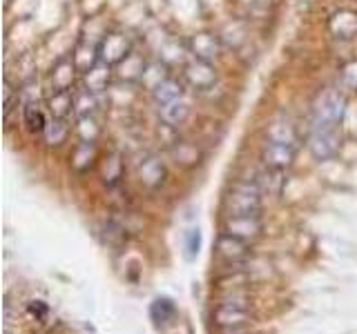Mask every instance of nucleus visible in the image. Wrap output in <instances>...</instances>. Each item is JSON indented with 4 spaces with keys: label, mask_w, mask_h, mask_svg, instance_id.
Here are the masks:
<instances>
[{
    "label": "nucleus",
    "mask_w": 357,
    "mask_h": 334,
    "mask_svg": "<svg viewBox=\"0 0 357 334\" xmlns=\"http://www.w3.org/2000/svg\"><path fill=\"white\" fill-rule=\"evenodd\" d=\"M297 156L295 134L290 129L288 122H275L268 132V138L261 148V161L264 167H273V170H288Z\"/></svg>",
    "instance_id": "f257e3e1"
},
{
    "label": "nucleus",
    "mask_w": 357,
    "mask_h": 334,
    "mask_svg": "<svg viewBox=\"0 0 357 334\" xmlns=\"http://www.w3.org/2000/svg\"><path fill=\"white\" fill-rule=\"evenodd\" d=\"M264 192L259 183L255 181H239L223 198V212L226 216H259L264 207Z\"/></svg>",
    "instance_id": "f03ea898"
},
{
    "label": "nucleus",
    "mask_w": 357,
    "mask_h": 334,
    "mask_svg": "<svg viewBox=\"0 0 357 334\" xmlns=\"http://www.w3.org/2000/svg\"><path fill=\"white\" fill-rule=\"evenodd\" d=\"M306 148L312 159L319 163L335 159L342 150V125H324V122L310 120Z\"/></svg>",
    "instance_id": "7ed1b4c3"
},
{
    "label": "nucleus",
    "mask_w": 357,
    "mask_h": 334,
    "mask_svg": "<svg viewBox=\"0 0 357 334\" xmlns=\"http://www.w3.org/2000/svg\"><path fill=\"white\" fill-rule=\"evenodd\" d=\"M252 319L250 312V301L243 294H232L228 299H223L221 303L212 312V321L221 330H234L245 326Z\"/></svg>",
    "instance_id": "20e7f679"
},
{
    "label": "nucleus",
    "mask_w": 357,
    "mask_h": 334,
    "mask_svg": "<svg viewBox=\"0 0 357 334\" xmlns=\"http://www.w3.org/2000/svg\"><path fill=\"white\" fill-rule=\"evenodd\" d=\"M346 116V96L335 87H328L319 92L312 103V122H324V125H342Z\"/></svg>",
    "instance_id": "39448f33"
},
{
    "label": "nucleus",
    "mask_w": 357,
    "mask_h": 334,
    "mask_svg": "<svg viewBox=\"0 0 357 334\" xmlns=\"http://www.w3.org/2000/svg\"><path fill=\"white\" fill-rule=\"evenodd\" d=\"M132 40L126 36V33L121 31H112V33H105V38L98 42V56L100 61L116 67L119 63H123L132 54Z\"/></svg>",
    "instance_id": "423d86ee"
},
{
    "label": "nucleus",
    "mask_w": 357,
    "mask_h": 334,
    "mask_svg": "<svg viewBox=\"0 0 357 334\" xmlns=\"http://www.w3.org/2000/svg\"><path fill=\"white\" fill-rule=\"evenodd\" d=\"M183 78L190 87L197 89V92H206V89H212L217 85L219 76H217V70L212 63L192 58L183 65Z\"/></svg>",
    "instance_id": "0eeeda50"
},
{
    "label": "nucleus",
    "mask_w": 357,
    "mask_h": 334,
    "mask_svg": "<svg viewBox=\"0 0 357 334\" xmlns=\"http://www.w3.org/2000/svg\"><path fill=\"white\" fill-rule=\"evenodd\" d=\"M137 176L139 183L148 189H159L165 183V165L156 154H143L141 161L137 163Z\"/></svg>",
    "instance_id": "6e6552de"
},
{
    "label": "nucleus",
    "mask_w": 357,
    "mask_h": 334,
    "mask_svg": "<svg viewBox=\"0 0 357 334\" xmlns=\"http://www.w3.org/2000/svg\"><path fill=\"white\" fill-rule=\"evenodd\" d=\"M223 232L252 243L261 237L264 223L261 216H226L223 218Z\"/></svg>",
    "instance_id": "1a4fd4ad"
},
{
    "label": "nucleus",
    "mask_w": 357,
    "mask_h": 334,
    "mask_svg": "<svg viewBox=\"0 0 357 334\" xmlns=\"http://www.w3.org/2000/svg\"><path fill=\"white\" fill-rule=\"evenodd\" d=\"M250 254V243L239 237H232L228 232H221L217 239V256L226 263H241L248 259Z\"/></svg>",
    "instance_id": "9d476101"
},
{
    "label": "nucleus",
    "mask_w": 357,
    "mask_h": 334,
    "mask_svg": "<svg viewBox=\"0 0 357 334\" xmlns=\"http://www.w3.org/2000/svg\"><path fill=\"white\" fill-rule=\"evenodd\" d=\"M81 74L76 70V65L72 61V56H65L54 63L50 72V87L52 92H72V87L76 83V76Z\"/></svg>",
    "instance_id": "9b49d317"
},
{
    "label": "nucleus",
    "mask_w": 357,
    "mask_h": 334,
    "mask_svg": "<svg viewBox=\"0 0 357 334\" xmlns=\"http://www.w3.org/2000/svg\"><path fill=\"white\" fill-rule=\"evenodd\" d=\"M188 49L192 54V58L215 63L219 58V38L210 31H199L188 40Z\"/></svg>",
    "instance_id": "f8f14e48"
},
{
    "label": "nucleus",
    "mask_w": 357,
    "mask_h": 334,
    "mask_svg": "<svg viewBox=\"0 0 357 334\" xmlns=\"http://www.w3.org/2000/svg\"><path fill=\"white\" fill-rule=\"evenodd\" d=\"M112 74H114V70H112V65L98 61L92 70H87L85 74H81V83L83 87L87 89V92L92 94H103L107 92V87L112 83Z\"/></svg>",
    "instance_id": "ddd939ff"
},
{
    "label": "nucleus",
    "mask_w": 357,
    "mask_h": 334,
    "mask_svg": "<svg viewBox=\"0 0 357 334\" xmlns=\"http://www.w3.org/2000/svg\"><path fill=\"white\" fill-rule=\"evenodd\" d=\"M328 29L335 38L351 40L353 36H357V11H353V9L335 11L331 22H328Z\"/></svg>",
    "instance_id": "4468645a"
},
{
    "label": "nucleus",
    "mask_w": 357,
    "mask_h": 334,
    "mask_svg": "<svg viewBox=\"0 0 357 334\" xmlns=\"http://www.w3.org/2000/svg\"><path fill=\"white\" fill-rule=\"evenodd\" d=\"M72 61L76 65V70L85 74L87 70H92V67L100 61L98 56V42H89L87 38H81L76 42V47L72 49Z\"/></svg>",
    "instance_id": "2eb2a0df"
},
{
    "label": "nucleus",
    "mask_w": 357,
    "mask_h": 334,
    "mask_svg": "<svg viewBox=\"0 0 357 334\" xmlns=\"http://www.w3.org/2000/svg\"><path fill=\"white\" fill-rule=\"evenodd\" d=\"M190 111H192V107H190V100L183 96V98H176V100H172V103L159 107V118H161V122H165V125L178 127V125H183V122L188 120Z\"/></svg>",
    "instance_id": "dca6fc26"
},
{
    "label": "nucleus",
    "mask_w": 357,
    "mask_h": 334,
    "mask_svg": "<svg viewBox=\"0 0 357 334\" xmlns=\"http://www.w3.org/2000/svg\"><path fill=\"white\" fill-rule=\"evenodd\" d=\"M145 67H148V61L143 58V54L132 51L126 61L116 65V76L121 81H128V83H141Z\"/></svg>",
    "instance_id": "f3484780"
},
{
    "label": "nucleus",
    "mask_w": 357,
    "mask_h": 334,
    "mask_svg": "<svg viewBox=\"0 0 357 334\" xmlns=\"http://www.w3.org/2000/svg\"><path fill=\"white\" fill-rule=\"evenodd\" d=\"M259 183L261 192L268 196H282L286 187V170H273V167H264L255 178Z\"/></svg>",
    "instance_id": "a211bd4d"
},
{
    "label": "nucleus",
    "mask_w": 357,
    "mask_h": 334,
    "mask_svg": "<svg viewBox=\"0 0 357 334\" xmlns=\"http://www.w3.org/2000/svg\"><path fill=\"white\" fill-rule=\"evenodd\" d=\"M150 96H152L156 107H163V105L172 103V100H176V98H183L185 96V89H183V83L178 81V78L170 76L167 81H163L156 89H152Z\"/></svg>",
    "instance_id": "6ab92c4d"
},
{
    "label": "nucleus",
    "mask_w": 357,
    "mask_h": 334,
    "mask_svg": "<svg viewBox=\"0 0 357 334\" xmlns=\"http://www.w3.org/2000/svg\"><path fill=\"white\" fill-rule=\"evenodd\" d=\"M45 107H47L50 118L67 120L74 114V92H52Z\"/></svg>",
    "instance_id": "aec40b11"
},
{
    "label": "nucleus",
    "mask_w": 357,
    "mask_h": 334,
    "mask_svg": "<svg viewBox=\"0 0 357 334\" xmlns=\"http://www.w3.org/2000/svg\"><path fill=\"white\" fill-rule=\"evenodd\" d=\"M96 161V143H87V141H78L74 145V150L70 154V165L76 172H85L94 165Z\"/></svg>",
    "instance_id": "412c9836"
},
{
    "label": "nucleus",
    "mask_w": 357,
    "mask_h": 334,
    "mask_svg": "<svg viewBox=\"0 0 357 334\" xmlns=\"http://www.w3.org/2000/svg\"><path fill=\"white\" fill-rule=\"evenodd\" d=\"M22 122L27 125L29 132L33 134H43L45 127H47V109H43L38 100H33V103H25V107H22Z\"/></svg>",
    "instance_id": "4be33fe9"
},
{
    "label": "nucleus",
    "mask_w": 357,
    "mask_h": 334,
    "mask_svg": "<svg viewBox=\"0 0 357 334\" xmlns=\"http://www.w3.org/2000/svg\"><path fill=\"white\" fill-rule=\"evenodd\" d=\"M123 156L119 152H109L105 159H103V165H100V178H103V183L107 187H114L121 183L123 178Z\"/></svg>",
    "instance_id": "5701e85b"
},
{
    "label": "nucleus",
    "mask_w": 357,
    "mask_h": 334,
    "mask_svg": "<svg viewBox=\"0 0 357 334\" xmlns=\"http://www.w3.org/2000/svg\"><path fill=\"white\" fill-rule=\"evenodd\" d=\"M70 136V122L63 118H50L47 127L43 132V141L47 148H61Z\"/></svg>",
    "instance_id": "b1692460"
},
{
    "label": "nucleus",
    "mask_w": 357,
    "mask_h": 334,
    "mask_svg": "<svg viewBox=\"0 0 357 334\" xmlns=\"http://www.w3.org/2000/svg\"><path fill=\"white\" fill-rule=\"evenodd\" d=\"M170 78V72H167V63L165 61H148V67H145L143 78H141V85L152 92V89L159 87L163 81Z\"/></svg>",
    "instance_id": "393cba45"
},
{
    "label": "nucleus",
    "mask_w": 357,
    "mask_h": 334,
    "mask_svg": "<svg viewBox=\"0 0 357 334\" xmlns=\"http://www.w3.org/2000/svg\"><path fill=\"white\" fill-rule=\"evenodd\" d=\"M98 109V94L87 92L83 87L81 92H74V116L83 118V116H96Z\"/></svg>",
    "instance_id": "a878e982"
},
{
    "label": "nucleus",
    "mask_w": 357,
    "mask_h": 334,
    "mask_svg": "<svg viewBox=\"0 0 357 334\" xmlns=\"http://www.w3.org/2000/svg\"><path fill=\"white\" fill-rule=\"evenodd\" d=\"M167 152H170V156L174 159L176 165L192 167V165L199 163V152H197V148H195V145L185 143V141H178L174 148H170Z\"/></svg>",
    "instance_id": "bb28decb"
},
{
    "label": "nucleus",
    "mask_w": 357,
    "mask_h": 334,
    "mask_svg": "<svg viewBox=\"0 0 357 334\" xmlns=\"http://www.w3.org/2000/svg\"><path fill=\"white\" fill-rule=\"evenodd\" d=\"M76 136L78 141H87V143H96V138L100 136V125L96 116H83L76 118Z\"/></svg>",
    "instance_id": "cd10ccee"
},
{
    "label": "nucleus",
    "mask_w": 357,
    "mask_h": 334,
    "mask_svg": "<svg viewBox=\"0 0 357 334\" xmlns=\"http://www.w3.org/2000/svg\"><path fill=\"white\" fill-rule=\"evenodd\" d=\"M174 315H176V308L170 299H156L150 308V317L156 326H165V323L170 321Z\"/></svg>",
    "instance_id": "c85d7f7f"
},
{
    "label": "nucleus",
    "mask_w": 357,
    "mask_h": 334,
    "mask_svg": "<svg viewBox=\"0 0 357 334\" xmlns=\"http://www.w3.org/2000/svg\"><path fill=\"white\" fill-rule=\"evenodd\" d=\"M201 248V232L199 230H188L185 234V256L188 259H195Z\"/></svg>",
    "instance_id": "c756f323"
},
{
    "label": "nucleus",
    "mask_w": 357,
    "mask_h": 334,
    "mask_svg": "<svg viewBox=\"0 0 357 334\" xmlns=\"http://www.w3.org/2000/svg\"><path fill=\"white\" fill-rule=\"evenodd\" d=\"M342 83L353 89V92H357V61H351L349 65H344L342 70Z\"/></svg>",
    "instance_id": "7c9ffc66"
},
{
    "label": "nucleus",
    "mask_w": 357,
    "mask_h": 334,
    "mask_svg": "<svg viewBox=\"0 0 357 334\" xmlns=\"http://www.w3.org/2000/svg\"><path fill=\"white\" fill-rule=\"evenodd\" d=\"M29 315L36 317V319H45V317H47V305L40 303V301H31V303H29Z\"/></svg>",
    "instance_id": "2f4dec72"
},
{
    "label": "nucleus",
    "mask_w": 357,
    "mask_h": 334,
    "mask_svg": "<svg viewBox=\"0 0 357 334\" xmlns=\"http://www.w3.org/2000/svg\"><path fill=\"white\" fill-rule=\"evenodd\" d=\"M5 334H9V330H5Z\"/></svg>",
    "instance_id": "473e14b6"
}]
</instances>
